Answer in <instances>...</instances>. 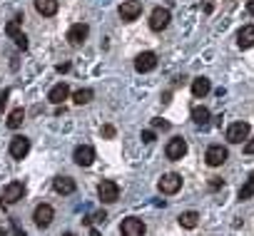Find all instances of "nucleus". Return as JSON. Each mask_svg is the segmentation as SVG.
<instances>
[{"instance_id":"obj_1","label":"nucleus","mask_w":254,"mask_h":236,"mask_svg":"<svg viewBox=\"0 0 254 236\" xmlns=\"http://www.w3.org/2000/svg\"><path fill=\"white\" fill-rule=\"evenodd\" d=\"M23 194H25V184H23V182H10V184L3 187V191H0V199H3L5 204H15V201L23 199Z\"/></svg>"},{"instance_id":"obj_2","label":"nucleus","mask_w":254,"mask_h":236,"mask_svg":"<svg viewBox=\"0 0 254 236\" xmlns=\"http://www.w3.org/2000/svg\"><path fill=\"white\" fill-rule=\"evenodd\" d=\"M170 20H172V15H170L167 8H155L152 15H150V28H152L155 33H162V30L170 25Z\"/></svg>"},{"instance_id":"obj_3","label":"nucleus","mask_w":254,"mask_h":236,"mask_svg":"<svg viewBox=\"0 0 254 236\" xmlns=\"http://www.w3.org/2000/svg\"><path fill=\"white\" fill-rule=\"evenodd\" d=\"M97 194H100V199H102L105 204H112V201L120 199V187H117V182L105 179V182L97 187Z\"/></svg>"},{"instance_id":"obj_4","label":"nucleus","mask_w":254,"mask_h":236,"mask_svg":"<svg viewBox=\"0 0 254 236\" xmlns=\"http://www.w3.org/2000/svg\"><path fill=\"white\" fill-rule=\"evenodd\" d=\"M247 137H249V125L247 122H234V125L227 127V140L232 144H242Z\"/></svg>"},{"instance_id":"obj_5","label":"nucleus","mask_w":254,"mask_h":236,"mask_svg":"<svg viewBox=\"0 0 254 236\" xmlns=\"http://www.w3.org/2000/svg\"><path fill=\"white\" fill-rule=\"evenodd\" d=\"M180 189H182V177L180 174H175V172L162 174V179H160V191L162 194H177Z\"/></svg>"},{"instance_id":"obj_6","label":"nucleus","mask_w":254,"mask_h":236,"mask_svg":"<svg viewBox=\"0 0 254 236\" xmlns=\"http://www.w3.org/2000/svg\"><path fill=\"white\" fill-rule=\"evenodd\" d=\"M120 18L125 20V23H132L140 13H142V3H140V0H127V3H122L120 5Z\"/></svg>"},{"instance_id":"obj_7","label":"nucleus","mask_w":254,"mask_h":236,"mask_svg":"<svg viewBox=\"0 0 254 236\" xmlns=\"http://www.w3.org/2000/svg\"><path fill=\"white\" fill-rule=\"evenodd\" d=\"M120 231H122V236H145V224H142V219L130 216V219L122 221Z\"/></svg>"},{"instance_id":"obj_8","label":"nucleus","mask_w":254,"mask_h":236,"mask_svg":"<svg viewBox=\"0 0 254 236\" xmlns=\"http://www.w3.org/2000/svg\"><path fill=\"white\" fill-rule=\"evenodd\" d=\"M87 35H90V28H87L85 23H77V25H72V28L67 30V43H70L72 47H80V45L87 40Z\"/></svg>"},{"instance_id":"obj_9","label":"nucleus","mask_w":254,"mask_h":236,"mask_svg":"<svg viewBox=\"0 0 254 236\" xmlns=\"http://www.w3.org/2000/svg\"><path fill=\"white\" fill-rule=\"evenodd\" d=\"M165 154H167V159H182L185 154H187V142L182 140V137H175V140H170L167 142V149H165Z\"/></svg>"},{"instance_id":"obj_10","label":"nucleus","mask_w":254,"mask_h":236,"mask_svg":"<svg viewBox=\"0 0 254 236\" xmlns=\"http://www.w3.org/2000/svg\"><path fill=\"white\" fill-rule=\"evenodd\" d=\"M227 149L222 147V144H212L209 149H207V154H204V159H207V164L209 167H222L224 162H227Z\"/></svg>"},{"instance_id":"obj_11","label":"nucleus","mask_w":254,"mask_h":236,"mask_svg":"<svg viewBox=\"0 0 254 236\" xmlns=\"http://www.w3.org/2000/svg\"><path fill=\"white\" fill-rule=\"evenodd\" d=\"M53 216H55V211H53V206H50V204H40V206H35L33 219H35V224H38L40 229L50 226V224H53Z\"/></svg>"},{"instance_id":"obj_12","label":"nucleus","mask_w":254,"mask_h":236,"mask_svg":"<svg viewBox=\"0 0 254 236\" xmlns=\"http://www.w3.org/2000/svg\"><path fill=\"white\" fill-rule=\"evenodd\" d=\"M157 67V55L155 52H140L135 60V70L137 72H152Z\"/></svg>"},{"instance_id":"obj_13","label":"nucleus","mask_w":254,"mask_h":236,"mask_svg":"<svg viewBox=\"0 0 254 236\" xmlns=\"http://www.w3.org/2000/svg\"><path fill=\"white\" fill-rule=\"evenodd\" d=\"M28 152H30V140L28 137H13V142H10V157L13 159H23V157H28Z\"/></svg>"},{"instance_id":"obj_14","label":"nucleus","mask_w":254,"mask_h":236,"mask_svg":"<svg viewBox=\"0 0 254 236\" xmlns=\"http://www.w3.org/2000/svg\"><path fill=\"white\" fill-rule=\"evenodd\" d=\"M67 97H70V87H67L65 82H58V85L48 92V99H50L53 104H63Z\"/></svg>"},{"instance_id":"obj_15","label":"nucleus","mask_w":254,"mask_h":236,"mask_svg":"<svg viewBox=\"0 0 254 236\" xmlns=\"http://www.w3.org/2000/svg\"><path fill=\"white\" fill-rule=\"evenodd\" d=\"M75 162L80 164V167H90L92 162H95V149L92 147H87V144H82V147H77L75 149Z\"/></svg>"},{"instance_id":"obj_16","label":"nucleus","mask_w":254,"mask_h":236,"mask_svg":"<svg viewBox=\"0 0 254 236\" xmlns=\"http://www.w3.org/2000/svg\"><path fill=\"white\" fill-rule=\"evenodd\" d=\"M237 45H239L242 50H247V47L254 45V25H244V28L237 33Z\"/></svg>"},{"instance_id":"obj_17","label":"nucleus","mask_w":254,"mask_h":236,"mask_svg":"<svg viewBox=\"0 0 254 236\" xmlns=\"http://www.w3.org/2000/svg\"><path fill=\"white\" fill-rule=\"evenodd\" d=\"M35 10L43 18H53L58 13V0H35Z\"/></svg>"},{"instance_id":"obj_18","label":"nucleus","mask_w":254,"mask_h":236,"mask_svg":"<svg viewBox=\"0 0 254 236\" xmlns=\"http://www.w3.org/2000/svg\"><path fill=\"white\" fill-rule=\"evenodd\" d=\"M53 187H55L58 194H72L75 191V179H70V177H55Z\"/></svg>"},{"instance_id":"obj_19","label":"nucleus","mask_w":254,"mask_h":236,"mask_svg":"<svg viewBox=\"0 0 254 236\" xmlns=\"http://www.w3.org/2000/svg\"><path fill=\"white\" fill-rule=\"evenodd\" d=\"M209 90H212V82H209L207 77H194V80H192V94H194V97H204Z\"/></svg>"},{"instance_id":"obj_20","label":"nucleus","mask_w":254,"mask_h":236,"mask_svg":"<svg viewBox=\"0 0 254 236\" xmlns=\"http://www.w3.org/2000/svg\"><path fill=\"white\" fill-rule=\"evenodd\" d=\"M209 109L207 107H194L192 109V120H194V125H199V127H204V125H209Z\"/></svg>"},{"instance_id":"obj_21","label":"nucleus","mask_w":254,"mask_h":236,"mask_svg":"<svg viewBox=\"0 0 254 236\" xmlns=\"http://www.w3.org/2000/svg\"><path fill=\"white\" fill-rule=\"evenodd\" d=\"M199 224V214L197 211H185V214H180V226L182 229H194Z\"/></svg>"},{"instance_id":"obj_22","label":"nucleus","mask_w":254,"mask_h":236,"mask_svg":"<svg viewBox=\"0 0 254 236\" xmlns=\"http://www.w3.org/2000/svg\"><path fill=\"white\" fill-rule=\"evenodd\" d=\"M23 120H25V112H23V107H18V109H13L10 117H8V127H10V130H18V127L23 125Z\"/></svg>"},{"instance_id":"obj_23","label":"nucleus","mask_w":254,"mask_h":236,"mask_svg":"<svg viewBox=\"0 0 254 236\" xmlns=\"http://www.w3.org/2000/svg\"><path fill=\"white\" fill-rule=\"evenodd\" d=\"M254 196V172L249 174V179H247V184L239 189V199L244 201V199H252Z\"/></svg>"},{"instance_id":"obj_24","label":"nucleus","mask_w":254,"mask_h":236,"mask_svg":"<svg viewBox=\"0 0 254 236\" xmlns=\"http://www.w3.org/2000/svg\"><path fill=\"white\" fill-rule=\"evenodd\" d=\"M92 97H95V92H92V90H77V92L72 94L75 104H87V102H90Z\"/></svg>"},{"instance_id":"obj_25","label":"nucleus","mask_w":254,"mask_h":236,"mask_svg":"<svg viewBox=\"0 0 254 236\" xmlns=\"http://www.w3.org/2000/svg\"><path fill=\"white\" fill-rule=\"evenodd\" d=\"M20 23H23V18H20V15H18V18H15V20H10V23H8V25H5V33H8V35H10V38H13V40H15V38H18V35H20Z\"/></svg>"},{"instance_id":"obj_26","label":"nucleus","mask_w":254,"mask_h":236,"mask_svg":"<svg viewBox=\"0 0 254 236\" xmlns=\"http://www.w3.org/2000/svg\"><path fill=\"white\" fill-rule=\"evenodd\" d=\"M105 219H107V214H105V211H97V214L87 216V219H85V224H87V226H90L92 221H100V224H105Z\"/></svg>"},{"instance_id":"obj_27","label":"nucleus","mask_w":254,"mask_h":236,"mask_svg":"<svg viewBox=\"0 0 254 236\" xmlns=\"http://www.w3.org/2000/svg\"><path fill=\"white\" fill-rule=\"evenodd\" d=\"M15 45H18V47H20V50H28V38H25V35H23V33H20V35H18V38H15Z\"/></svg>"},{"instance_id":"obj_28","label":"nucleus","mask_w":254,"mask_h":236,"mask_svg":"<svg viewBox=\"0 0 254 236\" xmlns=\"http://www.w3.org/2000/svg\"><path fill=\"white\" fill-rule=\"evenodd\" d=\"M8 97H10V90H5L3 94H0V109H3V107L8 104Z\"/></svg>"},{"instance_id":"obj_29","label":"nucleus","mask_w":254,"mask_h":236,"mask_svg":"<svg viewBox=\"0 0 254 236\" xmlns=\"http://www.w3.org/2000/svg\"><path fill=\"white\" fill-rule=\"evenodd\" d=\"M142 142H147V144H150V142H155V132H150V130H147V132H142Z\"/></svg>"},{"instance_id":"obj_30","label":"nucleus","mask_w":254,"mask_h":236,"mask_svg":"<svg viewBox=\"0 0 254 236\" xmlns=\"http://www.w3.org/2000/svg\"><path fill=\"white\" fill-rule=\"evenodd\" d=\"M152 127H157V130H160V127H162V130H167L170 125H167L165 120H152Z\"/></svg>"},{"instance_id":"obj_31","label":"nucleus","mask_w":254,"mask_h":236,"mask_svg":"<svg viewBox=\"0 0 254 236\" xmlns=\"http://www.w3.org/2000/svg\"><path fill=\"white\" fill-rule=\"evenodd\" d=\"M102 137H107V140H110V137H115V127H110V125H107V127L102 130Z\"/></svg>"},{"instance_id":"obj_32","label":"nucleus","mask_w":254,"mask_h":236,"mask_svg":"<svg viewBox=\"0 0 254 236\" xmlns=\"http://www.w3.org/2000/svg\"><path fill=\"white\" fill-rule=\"evenodd\" d=\"M244 152H247V154H254V137H252V140L244 144Z\"/></svg>"},{"instance_id":"obj_33","label":"nucleus","mask_w":254,"mask_h":236,"mask_svg":"<svg viewBox=\"0 0 254 236\" xmlns=\"http://www.w3.org/2000/svg\"><path fill=\"white\" fill-rule=\"evenodd\" d=\"M247 13L254 15V0H247Z\"/></svg>"},{"instance_id":"obj_34","label":"nucleus","mask_w":254,"mask_h":236,"mask_svg":"<svg viewBox=\"0 0 254 236\" xmlns=\"http://www.w3.org/2000/svg\"><path fill=\"white\" fill-rule=\"evenodd\" d=\"M209 187H212V189H219V187H222V182H219V179H212V182H209Z\"/></svg>"},{"instance_id":"obj_35","label":"nucleus","mask_w":254,"mask_h":236,"mask_svg":"<svg viewBox=\"0 0 254 236\" xmlns=\"http://www.w3.org/2000/svg\"><path fill=\"white\" fill-rule=\"evenodd\" d=\"M90 236H100V231L97 229H90Z\"/></svg>"},{"instance_id":"obj_36","label":"nucleus","mask_w":254,"mask_h":236,"mask_svg":"<svg viewBox=\"0 0 254 236\" xmlns=\"http://www.w3.org/2000/svg\"><path fill=\"white\" fill-rule=\"evenodd\" d=\"M0 236H8V234H5V229H0Z\"/></svg>"},{"instance_id":"obj_37","label":"nucleus","mask_w":254,"mask_h":236,"mask_svg":"<svg viewBox=\"0 0 254 236\" xmlns=\"http://www.w3.org/2000/svg\"><path fill=\"white\" fill-rule=\"evenodd\" d=\"M63 236H75V234H63Z\"/></svg>"},{"instance_id":"obj_38","label":"nucleus","mask_w":254,"mask_h":236,"mask_svg":"<svg viewBox=\"0 0 254 236\" xmlns=\"http://www.w3.org/2000/svg\"><path fill=\"white\" fill-rule=\"evenodd\" d=\"M227 3H232V0H227Z\"/></svg>"}]
</instances>
